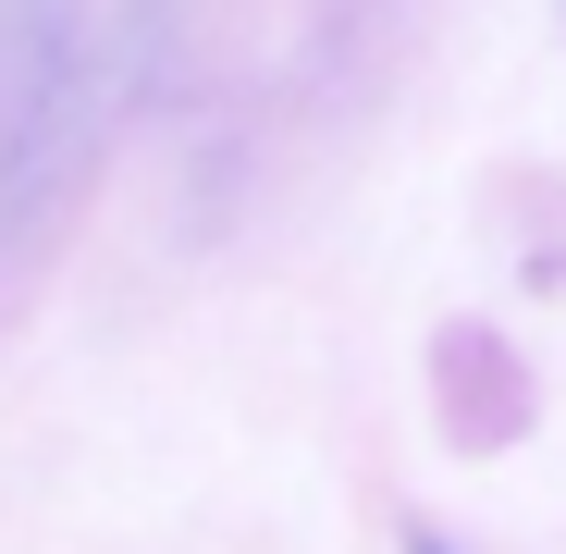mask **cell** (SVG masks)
I'll use <instances>...</instances> for the list:
<instances>
[{"instance_id":"cell-1","label":"cell","mask_w":566,"mask_h":554,"mask_svg":"<svg viewBox=\"0 0 566 554\" xmlns=\"http://www.w3.org/2000/svg\"><path fill=\"white\" fill-rule=\"evenodd\" d=\"M419 554H443V542H419Z\"/></svg>"}]
</instances>
